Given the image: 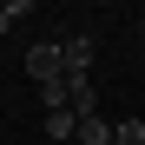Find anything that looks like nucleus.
<instances>
[{
	"instance_id": "20e7f679",
	"label": "nucleus",
	"mask_w": 145,
	"mask_h": 145,
	"mask_svg": "<svg viewBox=\"0 0 145 145\" xmlns=\"http://www.w3.org/2000/svg\"><path fill=\"white\" fill-rule=\"evenodd\" d=\"M72 145H112V119H106V112H99V119H86Z\"/></svg>"
},
{
	"instance_id": "f257e3e1",
	"label": "nucleus",
	"mask_w": 145,
	"mask_h": 145,
	"mask_svg": "<svg viewBox=\"0 0 145 145\" xmlns=\"http://www.w3.org/2000/svg\"><path fill=\"white\" fill-rule=\"evenodd\" d=\"M53 40H59V72L66 79H92V59H99L92 33H53Z\"/></svg>"
},
{
	"instance_id": "f03ea898",
	"label": "nucleus",
	"mask_w": 145,
	"mask_h": 145,
	"mask_svg": "<svg viewBox=\"0 0 145 145\" xmlns=\"http://www.w3.org/2000/svg\"><path fill=\"white\" fill-rule=\"evenodd\" d=\"M20 66H27V79H33V86H46V79H66V72H59V40H33Z\"/></svg>"
},
{
	"instance_id": "423d86ee",
	"label": "nucleus",
	"mask_w": 145,
	"mask_h": 145,
	"mask_svg": "<svg viewBox=\"0 0 145 145\" xmlns=\"http://www.w3.org/2000/svg\"><path fill=\"white\" fill-rule=\"evenodd\" d=\"M59 106H66V79H46L40 86V112H59Z\"/></svg>"
},
{
	"instance_id": "7ed1b4c3",
	"label": "nucleus",
	"mask_w": 145,
	"mask_h": 145,
	"mask_svg": "<svg viewBox=\"0 0 145 145\" xmlns=\"http://www.w3.org/2000/svg\"><path fill=\"white\" fill-rule=\"evenodd\" d=\"M72 138H79V119H72L66 106H59V112H46V145H72Z\"/></svg>"
},
{
	"instance_id": "39448f33",
	"label": "nucleus",
	"mask_w": 145,
	"mask_h": 145,
	"mask_svg": "<svg viewBox=\"0 0 145 145\" xmlns=\"http://www.w3.org/2000/svg\"><path fill=\"white\" fill-rule=\"evenodd\" d=\"M112 145H145V119H112Z\"/></svg>"
},
{
	"instance_id": "0eeeda50",
	"label": "nucleus",
	"mask_w": 145,
	"mask_h": 145,
	"mask_svg": "<svg viewBox=\"0 0 145 145\" xmlns=\"http://www.w3.org/2000/svg\"><path fill=\"white\" fill-rule=\"evenodd\" d=\"M27 13H33V0H0V33H7L13 20H27Z\"/></svg>"
}]
</instances>
